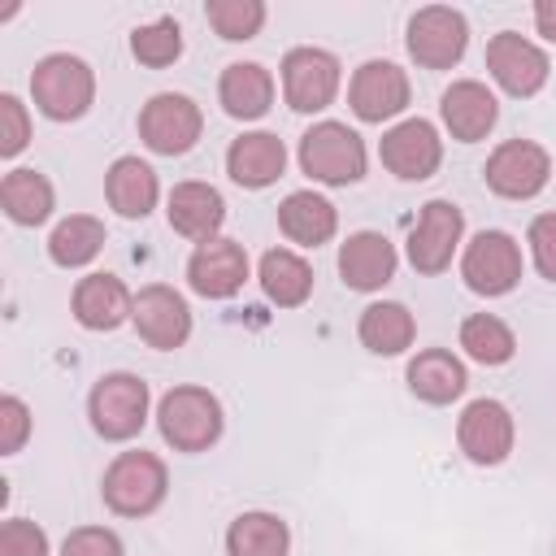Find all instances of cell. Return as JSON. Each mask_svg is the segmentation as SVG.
Here are the masks:
<instances>
[{
  "label": "cell",
  "mask_w": 556,
  "mask_h": 556,
  "mask_svg": "<svg viewBox=\"0 0 556 556\" xmlns=\"http://www.w3.org/2000/svg\"><path fill=\"white\" fill-rule=\"evenodd\" d=\"M534 26H539V35H547L556 43V0H539L534 4Z\"/></svg>",
  "instance_id": "40"
},
{
  "label": "cell",
  "mask_w": 556,
  "mask_h": 556,
  "mask_svg": "<svg viewBox=\"0 0 556 556\" xmlns=\"http://www.w3.org/2000/svg\"><path fill=\"white\" fill-rule=\"evenodd\" d=\"M460 230H465V217L452 200H430L408 235V261L417 274H439L452 265V252L460 243Z\"/></svg>",
  "instance_id": "11"
},
{
  "label": "cell",
  "mask_w": 556,
  "mask_h": 556,
  "mask_svg": "<svg viewBox=\"0 0 556 556\" xmlns=\"http://www.w3.org/2000/svg\"><path fill=\"white\" fill-rule=\"evenodd\" d=\"M287 547H291L287 521H278L274 513H243L226 530L230 556H287Z\"/></svg>",
  "instance_id": "30"
},
{
  "label": "cell",
  "mask_w": 556,
  "mask_h": 556,
  "mask_svg": "<svg viewBox=\"0 0 556 556\" xmlns=\"http://www.w3.org/2000/svg\"><path fill=\"white\" fill-rule=\"evenodd\" d=\"M0 152L4 156H17L22 148H26V139H30V122H26V109H22V100L17 96H0Z\"/></svg>",
  "instance_id": "36"
},
{
  "label": "cell",
  "mask_w": 556,
  "mask_h": 556,
  "mask_svg": "<svg viewBox=\"0 0 556 556\" xmlns=\"http://www.w3.org/2000/svg\"><path fill=\"white\" fill-rule=\"evenodd\" d=\"M204 130V117H200V104L191 96H178V91H161L143 104L139 113V135L152 152L161 156H178L187 148H195Z\"/></svg>",
  "instance_id": "6"
},
{
  "label": "cell",
  "mask_w": 556,
  "mask_h": 556,
  "mask_svg": "<svg viewBox=\"0 0 556 556\" xmlns=\"http://www.w3.org/2000/svg\"><path fill=\"white\" fill-rule=\"evenodd\" d=\"M100 243H104V226H100L96 217H87V213H74V217H65V222L52 230L48 256H52L56 265L74 269V265H87V261L100 252Z\"/></svg>",
  "instance_id": "31"
},
{
  "label": "cell",
  "mask_w": 556,
  "mask_h": 556,
  "mask_svg": "<svg viewBox=\"0 0 556 556\" xmlns=\"http://www.w3.org/2000/svg\"><path fill=\"white\" fill-rule=\"evenodd\" d=\"M465 43H469V26H465V17H460L456 9H447V4H426V9H417L413 22H408V52H413V61L426 65V70H447V65H456L460 52H465Z\"/></svg>",
  "instance_id": "7"
},
{
  "label": "cell",
  "mask_w": 556,
  "mask_h": 556,
  "mask_svg": "<svg viewBox=\"0 0 556 556\" xmlns=\"http://www.w3.org/2000/svg\"><path fill=\"white\" fill-rule=\"evenodd\" d=\"M130 52H135L143 65H152V70L178 61V52H182V30H178V22H174V17H161V22H152V26H139V30L130 35Z\"/></svg>",
  "instance_id": "33"
},
{
  "label": "cell",
  "mask_w": 556,
  "mask_h": 556,
  "mask_svg": "<svg viewBox=\"0 0 556 556\" xmlns=\"http://www.w3.org/2000/svg\"><path fill=\"white\" fill-rule=\"evenodd\" d=\"M52 182L43 178V174H35V169H13V174H4V182H0V204H4V213L17 222V226H39V222H48V213H52Z\"/></svg>",
  "instance_id": "29"
},
{
  "label": "cell",
  "mask_w": 556,
  "mask_h": 556,
  "mask_svg": "<svg viewBox=\"0 0 556 556\" xmlns=\"http://www.w3.org/2000/svg\"><path fill=\"white\" fill-rule=\"evenodd\" d=\"M243 278H248V256H243V248L235 239H204L187 261V282L204 300L235 295L243 287Z\"/></svg>",
  "instance_id": "17"
},
{
  "label": "cell",
  "mask_w": 556,
  "mask_h": 556,
  "mask_svg": "<svg viewBox=\"0 0 556 556\" xmlns=\"http://www.w3.org/2000/svg\"><path fill=\"white\" fill-rule=\"evenodd\" d=\"M530 252H534L539 274L556 282V213H539L530 222Z\"/></svg>",
  "instance_id": "38"
},
{
  "label": "cell",
  "mask_w": 556,
  "mask_h": 556,
  "mask_svg": "<svg viewBox=\"0 0 556 556\" xmlns=\"http://www.w3.org/2000/svg\"><path fill=\"white\" fill-rule=\"evenodd\" d=\"M30 91H35V104L43 117L52 122H74L87 113L91 96H96V74L87 61L70 56V52H52L35 65L30 74Z\"/></svg>",
  "instance_id": "1"
},
{
  "label": "cell",
  "mask_w": 556,
  "mask_h": 556,
  "mask_svg": "<svg viewBox=\"0 0 556 556\" xmlns=\"http://www.w3.org/2000/svg\"><path fill=\"white\" fill-rule=\"evenodd\" d=\"M278 226H282L287 239H295V243H304V248H317V243H326V239L334 235L339 213H334V204H330L326 195H317V191H291V195L278 204Z\"/></svg>",
  "instance_id": "24"
},
{
  "label": "cell",
  "mask_w": 556,
  "mask_h": 556,
  "mask_svg": "<svg viewBox=\"0 0 556 556\" xmlns=\"http://www.w3.org/2000/svg\"><path fill=\"white\" fill-rule=\"evenodd\" d=\"M169 473L152 452H122L104 469V504L122 517H143L165 500Z\"/></svg>",
  "instance_id": "4"
},
{
  "label": "cell",
  "mask_w": 556,
  "mask_h": 556,
  "mask_svg": "<svg viewBox=\"0 0 556 556\" xmlns=\"http://www.w3.org/2000/svg\"><path fill=\"white\" fill-rule=\"evenodd\" d=\"M486 70H491V78L508 96H534L547 83V56H543V48H534L530 39H521L513 30L491 35V43H486Z\"/></svg>",
  "instance_id": "13"
},
{
  "label": "cell",
  "mask_w": 556,
  "mask_h": 556,
  "mask_svg": "<svg viewBox=\"0 0 556 556\" xmlns=\"http://www.w3.org/2000/svg\"><path fill=\"white\" fill-rule=\"evenodd\" d=\"M26 434H30V413H26V404H22L17 395H4V400H0V452H4V456L17 452V447L26 443Z\"/></svg>",
  "instance_id": "39"
},
{
  "label": "cell",
  "mask_w": 556,
  "mask_h": 556,
  "mask_svg": "<svg viewBox=\"0 0 556 556\" xmlns=\"http://www.w3.org/2000/svg\"><path fill=\"white\" fill-rule=\"evenodd\" d=\"M408 387L426 404H452L465 391V365L443 348H426L408 361Z\"/></svg>",
  "instance_id": "25"
},
{
  "label": "cell",
  "mask_w": 556,
  "mask_h": 556,
  "mask_svg": "<svg viewBox=\"0 0 556 556\" xmlns=\"http://www.w3.org/2000/svg\"><path fill=\"white\" fill-rule=\"evenodd\" d=\"M261 287L265 295L278 304V308H291V304H304L308 291H313V269L304 256L287 252V248H269L261 256Z\"/></svg>",
  "instance_id": "27"
},
{
  "label": "cell",
  "mask_w": 556,
  "mask_h": 556,
  "mask_svg": "<svg viewBox=\"0 0 556 556\" xmlns=\"http://www.w3.org/2000/svg\"><path fill=\"white\" fill-rule=\"evenodd\" d=\"M135 326H139V339L148 348H182L187 334H191V308L187 300L174 291V287H143L139 300H135Z\"/></svg>",
  "instance_id": "15"
},
{
  "label": "cell",
  "mask_w": 556,
  "mask_h": 556,
  "mask_svg": "<svg viewBox=\"0 0 556 556\" xmlns=\"http://www.w3.org/2000/svg\"><path fill=\"white\" fill-rule=\"evenodd\" d=\"M339 274L348 287L356 291H378L382 282H391L395 274V248L387 243V235L378 230H356L348 235V243L339 248Z\"/></svg>",
  "instance_id": "18"
},
{
  "label": "cell",
  "mask_w": 556,
  "mask_h": 556,
  "mask_svg": "<svg viewBox=\"0 0 556 556\" xmlns=\"http://www.w3.org/2000/svg\"><path fill=\"white\" fill-rule=\"evenodd\" d=\"M91 426L104 439H130L148 421V382L135 374H104L87 400Z\"/></svg>",
  "instance_id": "5"
},
{
  "label": "cell",
  "mask_w": 556,
  "mask_h": 556,
  "mask_svg": "<svg viewBox=\"0 0 556 556\" xmlns=\"http://www.w3.org/2000/svg\"><path fill=\"white\" fill-rule=\"evenodd\" d=\"M156 421H161V434H165L169 447L204 452L222 434V404L204 387H174V391H165V400L156 408Z\"/></svg>",
  "instance_id": "2"
},
{
  "label": "cell",
  "mask_w": 556,
  "mask_h": 556,
  "mask_svg": "<svg viewBox=\"0 0 556 556\" xmlns=\"http://www.w3.org/2000/svg\"><path fill=\"white\" fill-rule=\"evenodd\" d=\"M226 222V204L217 187L208 182H178L169 191V226L187 239H217V226Z\"/></svg>",
  "instance_id": "22"
},
{
  "label": "cell",
  "mask_w": 556,
  "mask_h": 556,
  "mask_svg": "<svg viewBox=\"0 0 556 556\" xmlns=\"http://www.w3.org/2000/svg\"><path fill=\"white\" fill-rule=\"evenodd\" d=\"M456 439H460V452L473 465H500L513 452V417L500 400H473L460 413Z\"/></svg>",
  "instance_id": "16"
},
{
  "label": "cell",
  "mask_w": 556,
  "mask_h": 556,
  "mask_svg": "<svg viewBox=\"0 0 556 556\" xmlns=\"http://www.w3.org/2000/svg\"><path fill=\"white\" fill-rule=\"evenodd\" d=\"M348 100H352V113H356L361 122L395 117V113L408 104V74H404L395 61H365V65L352 74Z\"/></svg>",
  "instance_id": "14"
},
{
  "label": "cell",
  "mask_w": 556,
  "mask_h": 556,
  "mask_svg": "<svg viewBox=\"0 0 556 556\" xmlns=\"http://www.w3.org/2000/svg\"><path fill=\"white\" fill-rule=\"evenodd\" d=\"M61 556H122V539L104 526H83L65 539Z\"/></svg>",
  "instance_id": "37"
},
{
  "label": "cell",
  "mask_w": 556,
  "mask_h": 556,
  "mask_svg": "<svg viewBox=\"0 0 556 556\" xmlns=\"http://www.w3.org/2000/svg\"><path fill=\"white\" fill-rule=\"evenodd\" d=\"M282 91L300 113H317L339 91V61L326 48H291L282 56Z\"/></svg>",
  "instance_id": "9"
},
{
  "label": "cell",
  "mask_w": 556,
  "mask_h": 556,
  "mask_svg": "<svg viewBox=\"0 0 556 556\" xmlns=\"http://www.w3.org/2000/svg\"><path fill=\"white\" fill-rule=\"evenodd\" d=\"M460 274L469 282V291H478V295H504V291H513L517 278H521V248H517V239L504 235V230L473 235V243L465 248Z\"/></svg>",
  "instance_id": "8"
},
{
  "label": "cell",
  "mask_w": 556,
  "mask_h": 556,
  "mask_svg": "<svg viewBox=\"0 0 556 556\" xmlns=\"http://www.w3.org/2000/svg\"><path fill=\"white\" fill-rule=\"evenodd\" d=\"M547 174H552V161L530 139H508L486 156V182L495 195H508V200L539 195L547 187Z\"/></svg>",
  "instance_id": "10"
},
{
  "label": "cell",
  "mask_w": 556,
  "mask_h": 556,
  "mask_svg": "<svg viewBox=\"0 0 556 556\" xmlns=\"http://www.w3.org/2000/svg\"><path fill=\"white\" fill-rule=\"evenodd\" d=\"M217 96H222V109L230 117H261L274 100V78L265 65L256 61H235L222 70V83H217Z\"/></svg>",
  "instance_id": "23"
},
{
  "label": "cell",
  "mask_w": 556,
  "mask_h": 556,
  "mask_svg": "<svg viewBox=\"0 0 556 556\" xmlns=\"http://www.w3.org/2000/svg\"><path fill=\"white\" fill-rule=\"evenodd\" d=\"M378 152H382V165L391 174H400L408 182H421V178H430L439 169L443 139H439V130L426 117H408V122H400V126H391L382 135V148Z\"/></svg>",
  "instance_id": "12"
},
{
  "label": "cell",
  "mask_w": 556,
  "mask_h": 556,
  "mask_svg": "<svg viewBox=\"0 0 556 556\" xmlns=\"http://www.w3.org/2000/svg\"><path fill=\"white\" fill-rule=\"evenodd\" d=\"M460 348H465L473 361H482V365H504V361L517 352V339H513V330H508L500 317L473 313V317H465V326H460Z\"/></svg>",
  "instance_id": "32"
},
{
  "label": "cell",
  "mask_w": 556,
  "mask_h": 556,
  "mask_svg": "<svg viewBox=\"0 0 556 556\" xmlns=\"http://www.w3.org/2000/svg\"><path fill=\"white\" fill-rule=\"evenodd\" d=\"M104 191H109V204H113L122 217H148L161 187H156L152 165H143L139 156H117V161L109 165Z\"/></svg>",
  "instance_id": "26"
},
{
  "label": "cell",
  "mask_w": 556,
  "mask_h": 556,
  "mask_svg": "<svg viewBox=\"0 0 556 556\" xmlns=\"http://www.w3.org/2000/svg\"><path fill=\"white\" fill-rule=\"evenodd\" d=\"M417 326H413V313L395 300H382V304H369L361 313V343L378 356H400L408 343H413Z\"/></svg>",
  "instance_id": "28"
},
{
  "label": "cell",
  "mask_w": 556,
  "mask_h": 556,
  "mask_svg": "<svg viewBox=\"0 0 556 556\" xmlns=\"http://www.w3.org/2000/svg\"><path fill=\"white\" fill-rule=\"evenodd\" d=\"M0 556H48V534L35 521H4L0 526Z\"/></svg>",
  "instance_id": "35"
},
{
  "label": "cell",
  "mask_w": 556,
  "mask_h": 556,
  "mask_svg": "<svg viewBox=\"0 0 556 556\" xmlns=\"http://www.w3.org/2000/svg\"><path fill=\"white\" fill-rule=\"evenodd\" d=\"M495 117H500L495 96H491L482 83L460 78V83H452V87L443 91V122H447L452 139L473 143V139H482V135L495 126Z\"/></svg>",
  "instance_id": "21"
},
{
  "label": "cell",
  "mask_w": 556,
  "mask_h": 556,
  "mask_svg": "<svg viewBox=\"0 0 556 556\" xmlns=\"http://www.w3.org/2000/svg\"><path fill=\"white\" fill-rule=\"evenodd\" d=\"M287 165V148L278 135L269 130H252V135H239L230 148H226V174L239 182V187H269Z\"/></svg>",
  "instance_id": "19"
},
{
  "label": "cell",
  "mask_w": 556,
  "mask_h": 556,
  "mask_svg": "<svg viewBox=\"0 0 556 556\" xmlns=\"http://www.w3.org/2000/svg\"><path fill=\"white\" fill-rule=\"evenodd\" d=\"M74 317L87 326V330H113L122 326L126 317H135V300L126 291L122 278L113 274H91L74 287Z\"/></svg>",
  "instance_id": "20"
},
{
  "label": "cell",
  "mask_w": 556,
  "mask_h": 556,
  "mask_svg": "<svg viewBox=\"0 0 556 556\" xmlns=\"http://www.w3.org/2000/svg\"><path fill=\"white\" fill-rule=\"evenodd\" d=\"M300 165L308 178L343 187V182H356L365 174V143L343 122H317L300 139Z\"/></svg>",
  "instance_id": "3"
},
{
  "label": "cell",
  "mask_w": 556,
  "mask_h": 556,
  "mask_svg": "<svg viewBox=\"0 0 556 556\" xmlns=\"http://www.w3.org/2000/svg\"><path fill=\"white\" fill-rule=\"evenodd\" d=\"M265 22L261 0H208V26L222 39H252Z\"/></svg>",
  "instance_id": "34"
}]
</instances>
